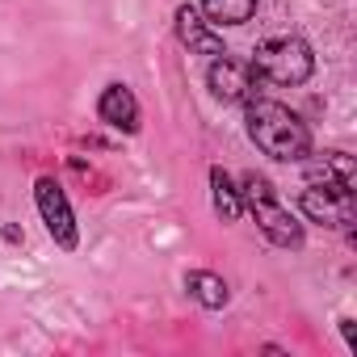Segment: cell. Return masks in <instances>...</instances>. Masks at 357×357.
<instances>
[{"label":"cell","mask_w":357,"mask_h":357,"mask_svg":"<svg viewBox=\"0 0 357 357\" xmlns=\"http://www.w3.org/2000/svg\"><path fill=\"white\" fill-rule=\"evenodd\" d=\"M336 328H340V336H344V349H349V353H357V324H353V315H340V319H336Z\"/></svg>","instance_id":"obj_13"},{"label":"cell","mask_w":357,"mask_h":357,"mask_svg":"<svg viewBox=\"0 0 357 357\" xmlns=\"http://www.w3.org/2000/svg\"><path fill=\"white\" fill-rule=\"evenodd\" d=\"M252 72L278 89H303L311 76H315V51L298 38V34H278V38H265L257 47V55L248 59Z\"/></svg>","instance_id":"obj_3"},{"label":"cell","mask_w":357,"mask_h":357,"mask_svg":"<svg viewBox=\"0 0 357 357\" xmlns=\"http://www.w3.org/2000/svg\"><path fill=\"white\" fill-rule=\"evenodd\" d=\"M244 130L257 143V151H265L278 164H298L311 155V126L282 101L269 97L244 101Z\"/></svg>","instance_id":"obj_1"},{"label":"cell","mask_w":357,"mask_h":357,"mask_svg":"<svg viewBox=\"0 0 357 357\" xmlns=\"http://www.w3.org/2000/svg\"><path fill=\"white\" fill-rule=\"evenodd\" d=\"M185 290H190V298H194L202 311H223V307L231 303V286H227V278H219L215 269H190V273H185Z\"/></svg>","instance_id":"obj_11"},{"label":"cell","mask_w":357,"mask_h":357,"mask_svg":"<svg viewBox=\"0 0 357 357\" xmlns=\"http://www.w3.org/2000/svg\"><path fill=\"white\" fill-rule=\"evenodd\" d=\"M261 0H198V9L211 26H248Z\"/></svg>","instance_id":"obj_12"},{"label":"cell","mask_w":357,"mask_h":357,"mask_svg":"<svg viewBox=\"0 0 357 357\" xmlns=\"http://www.w3.org/2000/svg\"><path fill=\"white\" fill-rule=\"evenodd\" d=\"M307 172V185H324V190H353L357 164L349 151H324V155H307L298 160Z\"/></svg>","instance_id":"obj_9"},{"label":"cell","mask_w":357,"mask_h":357,"mask_svg":"<svg viewBox=\"0 0 357 357\" xmlns=\"http://www.w3.org/2000/svg\"><path fill=\"white\" fill-rule=\"evenodd\" d=\"M172 30H176V43H181L190 55H206V59L227 55L223 34L202 17V9H198V5H176V13H172Z\"/></svg>","instance_id":"obj_7"},{"label":"cell","mask_w":357,"mask_h":357,"mask_svg":"<svg viewBox=\"0 0 357 357\" xmlns=\"http://www.w3.org/2000/svg\"><path fill=\"white\" fill-rule=\"evenodd\" d=\"M206 89H211V97L223 101V105H244V101L257 97L261 76L252 72L248 59H231V51H227V55L211 59V68H206Z\"/></svg>","instance_id":"obj_5"},{"label":"cell","mask_w":357,"mask_h":357,"mask_svg":"<svg viewBox=\"0 0 357 357\" xmlns=\"http://www.w3.org/2000/svg\"><path fill=\"white\" fill-rule=\"evenodd\" d=\"M97 118H101L109 130H118V135H139L143 109H139V97L130 93V84H122V80L105 84L101 97H97Z\"/></svg>","instance_id":"obj_8"},{"label":"cell","mask_w":357,"mask_h":357,"mask_svg":"<svg viewBox=\"0 0 357 357\" xmlns=\"http://www.w3.org/2000/svg\"><path fill=\"white\" fill-rule=\"evenodd\" d=\"M0 240H5V244H22V240H26V231H22L17 223H5V227H0Z\"/></svg>","instance_id":"obj_14"},{"label":"cell","mask_w":357,"mask_h":357,"mask_svg":"<svg viewBox=\"0 0 357 357\" xmlns=\"http://www.w3.org/2000/svg\"><path fill=\"white\" fill-rule=\"evenodd\" d=\"M298 211L307 215V223H319V227H332V231H353V190L307 185L298 194Z\"/></svg>","instance_id":"obj_6"},{"label":"cell","mask_w":357,"mask_h":357,"mask_svg":"<svg viewBox=\"0 0 357 357\" xmlns=\"http://www.w3.org/2000/svg\"><path fill=\"white\" fill-rule=\"evenodd\" d=\"M206 181H211V206L223 223H240L244 219V198H240V181L227 172V168H211L206 172Z\"/></svg>","instance_id":"obj_10"},{"label":"cell","mask_w":357,"mask_h":357,"mask_svg":"<svg viewBox=\"0 0 357 357\" xmlns=\"http://www.w3.org/2000/svg\"><path fill=\"white\" fill-rule=\"evenodd\" d=\"M34 206H38V219H43L47 236L55 240V248L76 252L80 248V223H76V211H72V202H68V194L55 176H38L34 181Z\"/></svg>","instance_id":"obj_4"},{"label":"cell","mask_w":357,"mask_h":357,"mask_svg":"<svg viewBox=\"0 0 357 357\" xmlns=\"http://www.w3.org/2000/svg\"><path fill=\"white\" fill-rule=\"evenodd\" d=\"M240 198H244V211L257 219V227H261V236H265L269 244L290 248V252L303 248L307 231H303V223L290 215V206H282L278 190L269 185V176H261V172H244V176H240Z\"/></svg>","instance_id":"obj_2"}]
</instances>
